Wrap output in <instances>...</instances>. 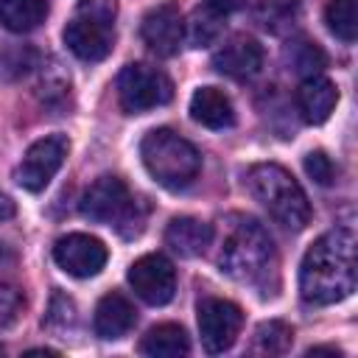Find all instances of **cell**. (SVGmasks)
I'll list each match as a JSON object with an SVG mask.
<instances>
[{
  "label": "cell",
  "mask_w": 358,
  "mask_h": 358,
  "mask_svg": "<svg viewBox=\"0 0 358 358\" xmlns=\"http://www.w3.org/2000/svg\"><path fill=\"white\" fill-rule=\"evenodd\" d=\"M358 257L355 232L350 227H336L316 238L299 266V294L308 305H336L355 291Z\"/></svg>",
  "instance_id": "1"
},
{
  "label": "cell",
  "mask_w": 358,
  "mask_h": 358,
  "mask_svg": "<svg viewBox=\"0 0 358 358\" xmlns=\"http://www.w3.org/2000/svg\"><path fill=\"white\" fill-rule=\"evenodd\" d=\"M235 224H229L221 255H218V266L227 277L263 288L268 274H274L277 268V252L274 243L268 238V232L246 215H235Z\"/></svg>",
  "instance_id": "2"
},
{
  "label": "cell",
  "mask_w": 358,
  "mask_h": 358,
  "mask_svg": "<svg viewBox=\"0 0 358 358\" xmlns=\"http://www.w3.org/2000/svg\"><path fill=\"white\" fill-rule=\"evenodd\" d=\"M249 193L285 229H302L310 221V201L302 185L277 162H257L246 173Z\"/></svg>",
  "instance_id": "3"
},
{
  "label": "cell",
  "mask_w": 358,
  "mask_h": 358,
  "mask_svg": "<svg viewBox=\"0 0 358 358\" xmlns=\"http://www.w3.org/2000/svg\"><path fill=\"white\" fill-rule=\"evenodd\" d=\"M140 157L145 171L168 190L187 187L201 168V157L193 143L179 137L171 129H154L140 143Z\"/></svg>",
  "instance_id": "4"
},
{
  "label": "cell",
  "mask_w": 358,
  "mask_h": 358,
  "mask_svg": "<svg viewBox=\"0 0 358 358\" xmlns=\"http://www.w3.org/2000/svg\"><path fill=\"white\" fill-rule=\"evenodd\" d=\"M81 215L95 224H115L123 238H134L145 224V204L134 201L120 176H98L81 196Z\"/></svg>",
  "instance_id": "5"
},
{
  "label": "cell",
  "mask_w": 358,
  "mask_h": 358,
  "mask_svg": "<svg viewBox=\"0 0 358 358\" xmlns=\"http://www.w3.org/2000/svg\"><path fill=\"white\" fill-rule=\"evenodd\" d=\"M115 0H78L64 25V45L81 62H101L115 45Z\"/></svg>",
  "instance_id": "6"
},
{
  "label": "cell",
  "mask_w": 358,
  "mask_h": 358,
  "mask_svg": "<svg viewBox=\"0 0 358 358\" xmlns=\"http://www.w3.org/2000/svg\"><path fill=\"white\" fill-rule=\"evenodd\" d=\"M171 98H173L171 78L151 64L134 62V64H126L117 76V101L129 115H140L145 109L162 106Z\"/></svg>",
  "instance_id": "7"
},
{
  "label": "cell",
  "mask_w": 358,
  "mask_h": 358,
  "mask_svg": "<svg viewBox=\"0 0 358 358\" xmlns=\"http://www.w3.org/2000/svg\"><path fill=\"white\" fill-rule=\"evenodd\" d=\"M67 137L64 134H48L36 143L28 145V151L22 154L17 171H14V179L20 187L31 190V193H39L50 185V179L56 176V171L62 168L64 157H67Z\"/></svg>",
  "instance_id": "8"
},
{
  "label": "cell",
  "mask_w": 358,
  "mask_h": 358,
  "mask_svg": "<svg viewBox=\"0 0 358 358\" xmlns=\"http://www.w3.org/2000/svg\"><path fill=\"white\" fill-rule=\"evenodd\" d=\"M243 327V310L218 296H207L199 302V333H201V347L210 355H218L229 350Z\"/></svg>",
  "instance_id": "9"
},
{
  "label": "cell",
  "mask_w": 358,
  "mask_h": 358,
  "mask_svg": "<svg viewBox=\"0 0 358 358\" xmlns=\"http://www.w3.org/2000/svg\"><path fill=\"white\" fill-rule=\"evenodd\" d=\"M129 285L148 305H168L176 294V271L173 263L159 255H143L129 266Z\"/></svg>",
  "instance_id": "10"
},
{
  "label": "cell",
  "mask_w": 358,
  "mask_h": 358,
  "mask_svg": "<svg viewBox=\"0 0 358 358\" xmlns=\"http://www.w3.org/2000/svg\"><path fill=\"white\" fill-rule=\"evenodd\" d=\"M106 246L92 238V235H84V232H70V235H62L56 243H53V260L62 271H67L70 277H78V280H87V277H95L103 266H106Z\"/></svg>",
  "instance_id": "11"
},
{
  "label": "cell",
  "mask_w": 358,
  "mask_h": 358,
  "mask_svg": "<svg viewBox=\"0 0 358 358\" xmlns=\"http://www.w3.org/2000/svg\"><path fill=\"white\" fill-rule=\"evenodd\" d=\"M140 36L157 56H173L185 39V22L176 3H159L145 11L140 22Z\"/></svg>",
  "instance_id": "12"
},
{
  "label": "cell",
  "mask_w": 358,
  "mask_h": 358,
  "mask_svg": "<svg viewBox=\"0 0 358 358\" xmlns=\"http://www.w3.org/2000/svg\"><path fill=\"white\" fill-rule=\"evenodd\" d=\"M213 67L221 73V76H229V78H252L260 73L263 67V48L257 39L246 36V34H238V36H229L215 53H213Z\"/></svg>",
  "instance_id": "13"
},
{
  "label": "cell",
  "mask_w": 358,
  "mask_h": 358,
  "mask_svg": "<svg viewBox=\"0 0 358 358\" xmlns=\"http://www.w3.org/2000/svg\"><path fill=\"white\" fill-rule=\"evenodd\" d=\"M336 103H338V90L330 78H324V76L302 78V84L296 90V109L305 123H310V126L324 123L333 115Z\"/></svg>",
  "instance_id": "14"
},
{
  "label": "cell",
  "mask_w": 358,
  "mask_h": 358,
  "mask_svg": "<svg viewBox=\"0 0 358 358\" xmlns=\"http://www.w3.org/2000/svg\"><path fill=\"white\" fill-rule=\"evenodd\" d=\"M137 322V310L134 305L112 291V294H103L95 305V316H92V327H95V336L106 338V341H115V338H123Z\"/></svg>",
  "instance_id": "15"
},
{
  "label": "cell",
  "mask_w": 358,
  "mask_h": 358,
  "mask_svg": "<svg viewBox=\"0 0 358 358\" xmlns=\"http://www.w3.org/2000/svg\"><path fill=\"white\" fill-rule=\"evenodd\" d=\"M210 241H213V227L207 221H199L190 215H179L165 227V243L182 257L204 255Z\"/></svg>",
  "instance_id": "16"
},
{
  "label": "cell",
  "mask_w": 358,
  "mask_h": 358,
  "mask_svg": "<svg viewBox=\"0 0 358 358\" xmlns=\"http://www.w3.org/2000/svg\"><path fill=\"white\" fill-rule=\"evenodd\" d=\"M190 117L207 129H229L235 123V109L221 90L199 87L190 98Z\"/></svg>",
  "instance_id": "17"
},
{
  "label": "cell",
  "mask_w": 358,
  "mask_h": 358,
  "mask_svg": "<svg viewBox=\"0 0 358 358\" xmlns=\"http://www.w3.org/2000/svg\"><path fill=\"white\" fill-rule=\"evenodd\" d=\"M187 350H190V341L179 324H157L140 341V352L151 358H179V355H187Z\"/></svg>",
  "instance_id": "18"
},
{
  "label": "cell",
  "mask_w": 358,
  "mask_h": 358,
  "mask_svg": "<svg viewBox=\"0 0 358 358\" xmlns=\"http://www.w3.org/2000/svg\"><path fill=\"white\" fill-rule=\"evenodd\" d=\"M45 17H48V0H0V22L14 34L39 28Z\"/></svg>",
  "instance_id": "19"
},
{
  "label": "cell",
  "mask_w": 358,
  "mask_h": 358,
  "mask_svg": "<svg viewBox=\"0 0 358 358\" xmlns=\"http://www.w3.org/2000/svg\"><path fill=\"white\" fill-rule=\"evenodd\" d=\"M255 22L268 34H288L299 22V0H257Z\"/></svg>",
  "instance_id": "20"
},
{
  "label": "cell",
  "mask_w": 358,
  "mask_h": 358,
  "mask_svg": "<svg viewBox=\"0 0 358 358\" xmlns=\"http://www.w3.org/2000/svg\"><path fill=\"white\" fill-rule=\"evenodd\" d=\"M282 62L288 64L291 73L308 78V76H319L322 73V67L327 64V56L310 39H291L285 45V50H282Z\"/></svg>",
  "instance_id": "21"
},
{
  "label": "cell",
  "mask_w": 358,
  "mask_h": 358,
  "mask_svg": "<svg viewBox=\"0 0 358 358\" xmlns=\"http://www.w3.org/2000/svg\"><path fill=\"white\" fill-rule=\"evenodd\" d=\"M221 14L213 11L207 3L204 6H196L190 20L185 22V39L193 45V48H204L210 42H215V36L221 34Z\"/></svg>",
  "instance_id": "22"
},
{
  "label": "cell",
  "mask_w": 358,
  "mask_h": 358,
  "mask_svg": "<svg viewBox=\"0 0 358 358\" xmlns=\"http://www.w3.org/2000/svg\"><path fill=\"white\" fill-rule=\"evenodd\" d=\"M291 341H294V330H291V324H285L280 319H268V322L257 324V330H255V347L266 355L288 352Z\"/></svg>",
  "instance_id": "23"
},
{
  "label": "cell",
  "mask_w": 358,
  "mask_h": 358,
  "mask_svg": "<svg viewBox=\"0 0 358 358\" xmlns=\"http://www.w3.org/2000/svg\"><path fill=\"white\" fill-rule=\"evenodd\" d=\"M324 22L327 28L341 39V42H355V31H358V22H355V0H330L327 3V11H324Z\"/></svg>",
  "instance_id": "24"
},
{
  "label": "cell",
  "mask_w": 358,
  "mask_h": 358,
  "mask_svg": "<svg viewBox=\"0 0 358 358\" xmlns=\"http://www.w3.org/2000/svg\"><path fill=\"white\" fill-rule=\"evenodd\" d=\"M76 302L70 296H64L62 291H56L50 296V308H48V316H45V324L53 330V333H67L76 327Z\"/></svg>",
  "instance_id": "25"
},
{
  "label": "cell",
  "mask_w": 358,
  "mask_h": 358,
  "mask_svg": "<svg viewBox=\"0 0 358 358\" xmlns=\"http://www.w3.org/2000/svg\"><path fill=\"white\" fill-rule=\"evenodd\" d=\"M53 67L42 70V81H39V98L45 103H50V106L67 101V95H70V78L67 76H59V70H53Z\"/></svg>",
  "instance_id": "26"
},
{
  "label": "cell",
  "mask_w": 358,
  "mask_h": 358,
  "mask_svg": "<svg viewBox=\"0 0 358 358\" xmlns=\"http://www.w3.org/2000/svg\"><path fill=\"white\" fill-rule=\"evenodd\" d=\"M25 308V296L17 285H0V330L11 327Z\"/></svg>",
  "instance_id": "27"
},
{
  "label": "cell",
  "mask_w": 358,
  "mask_h": 358,
  "mask_svg": "<svg viewBox=\"0 0 358 358\" xmlns=\"http://www.w3.org/2000/svg\"><path fill=\"white\" fill-rule=\"evenodd\" d=\"M305 173L316 185H330L333 176H336V168H333V162L324 151H310V154H305Z\"/></svg>",
  "instance_id": "28"
},
{
  "label": "cell",
  "mask_w": 358,
  "mask_h": 358,
  "mask_svg": "<svg viewBox=\"0 0 358 358\" xmlns=\"http://www.w3.org/2000/svg\"><path fill=\"white\" fill-rule=\"evenodd\" d=\"M213 11H218L221 17H227V14H232V11H238V8H243L246 6V0H204Z\"/></svg>",
  "instance_id": "29"
},
{
  "label": "cell",
  "mask_w": 358,
  "mask_h": 358,
  "mask_svg": "<svg viewBox=\"0 0 358 358\" xmlns=\"http://www.w3.org/2000/svg\"><path fill=\"white\" fill-rule=\"evenodd\" d=\"M11 215H14V201L0 190V224H3V221H8Z\"/></svg>",
  "instance_id": "30"
},
{
  "label": "cell",
  "mask_w": 358,
  "mask_h": 358,
  "mask_svg": "<svg viewBox=\"0 0 358 358\" xmlns=\"http://www.w3.org/2000/svg\"><path fill=\"white\" fill-rule=\"evenodd\" d=\"M14 263V252L6 246V243H0V271L6 268V266H11Z\"/></svg>",
  "instance_id": "31"
},
{
  "label": "cell",
  "mask_w": 358,
  "mask_h": 358,
  "mask_svg": "<svg viewBox=\"0 0 358 358\" xmlns=\"http://www.w3.org/2000/svg\"><path fill=\"white\" fill-rule=\"evenodd\" d=\"M319 352H327V355H341V350H336V347H310V350H308V355H319Z\"/></svg>",
  "instance_id": "32"
},
{
  "label": "cell",
  "mask_w": 358,
  "mask_h": 358,
  "mask_svg": "<svg viewBox=\"0 0 358 358\" xmlns=\"http://www.w3.org/2000/svg\"><path fill=\"white\" fill-rule=\"evenodd\" d=\"M25 355H56V350H42V347H39V350H28Z\"/></svg>",
  "instance_id": "33"
},
{
  "label": "cell",
  "mask_w": 358,
  "mask_h": 358,
  "mask_svg": "<svg viewBox=\"0 0 358 358\" xmlns=\"http://www.w3.org/2000/svg\"><path fill=\"white\" fill-rule=\"evenodd\" d=\"M0 352H3V347H0Z\"/></svg>",
  "instance_id": "34"
}]
</instances>
